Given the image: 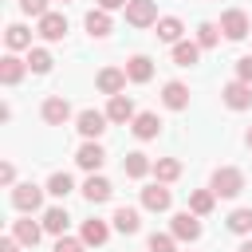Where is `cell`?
Returning <instances> with one entry per match:
<instances>
[{"mask_svg": "<svg viewBox=\"0 0 252 252\" xmlns=\"http://www.w3.org/2000/svg\"><path fill=\"white\" fill-rule=\"evenodd\" d=\"M217 197H236L240 189H244V173L236 169V165H220V169H213V185H209Z\"/></svg>", "mask_w": 252, "mask_h": 252, "instance_id": "1", "label": "cell"}, {"mask_svg": "<svg viewBox=\"0 0 252 252\" xmlns=\"http://www.w3.org/2000/svg\"><path fill=\"white\" fill-rule=\"evenodd\" d=\"M106 110H79V118H75V130L83 134V138H98L102 130H106Z\"/></svg>", "mask_w": 252, "mask_h": 252, "instance_id": "7", "label": "cell"}, {"mask_svg": "<svg viewBox=\"0 0 252 252\" xmlns=\"http://www.w3.org/2000/svg\"><path fill=\"white\" fill-rule=\"evenodd\" d=\"M126 79H130V83H150V79H154L150 55H130V59H126Z\"/></svg>", "mask_w": 252, "mask_h": 252, "instance_id": "17", "label": "cell"}, {"mask_svg": "<svg viewBox=\"0 0 252 252\" xmlns=\"http://www.w3.org/2000/svg\"><path fill=\"white\" fill-rule=\"evenodd\" d=\"M213 205H217V193H213V189H193V193H189V213L209 217V213H213Z\"/></svg>", "mask_w": 252, "mask_h": 252, "instance_id": "27", "label": "cell"}, {"mask_svg": "<svg viewBox=\"0 0 252 252\" xmlns=\"http://www.w3.org/2000/svg\"><path fill=\"white\" fill-rule=\"evenodd\" d=\"M87 32L94 35V39H102V35H110V12L106 8H94V12H87Z\"/></svg>", "mask_w": 252, "mask_h": 252, "instance_id": "26", "label": "cell"}, {"mask_svg": "<svg viewBox=\"0 0 252 252\" xmlns=\"http://www.w3.org/2000/svg\"><path fill=\"white\" fill-rule=\"evenodd\" d=\"M39 35H43L47 43L63 39V35H67V16H63V12H47V16H39Z\"/></svg>", "mask_w": 252, "mask_h": 252, "instance_id": "13", "label": "cell"}, {"mask_svg": "<svg viewBox=\"0 0 252 252\" xmlns=\"http://www.w3.org/2000/svg\"><path fill=\"white\" fill-rule=\"evenodd\" d=\"M110 193H114V185H110L106 177H98V173H91V177L83 181V197H87L91 205H102V201H110Z\"/></svg>", "mask_w": 252, "mask_h": 252, "instance_id": "15", "label": "cell"}, {"mask_svg": "<svg viewBox=\"0 0 252 252\" xmlns=\"http://www.w3.org/2000/svg\"><path fill=\"white\" fill-rule=\"evenodd\" d=\"M110 220H114V228H118L122 236H134V232L142 228V217H138V209H130V205H118Z\"/></svg>", "mask_w": 252, "mask_h": 252, "instance_id": "16", "label": "cell"}, {"mask_svg": "<svg viewBox=\"0 0 252 252\" xmlns=\"http://www.w3.org/2000/svg\"><path fill=\"white\" fill-rule=\"evenodd\" d=\"M169 232H173L177 240H189V244H193V240L201 236V220H197V213H189V209H185V213H173Z\"/></svg>", "mask_w": 252, "mask_h": 252, "instance_id": "5", "label": "cell"}, {"mask_svg": "<svg viewBox=\"0 0 252 252\" xmlns=\"http://www.w3.org/2000/svg\"><path fill=\"white\" fill-rule=\"evenodd\" d=\"M201 59V43L197 39H181V43H173V63L177 67H193Z\"/></svg>", "mask_w": 252, "mask_h": 252, "instance_id": "23", "label": "cell"}, {"mask_svg": "<svg viewBox=\"0 0 252 252\" xmlns=\"http://www.w3.org/2000/svg\"><path fill=\"white\" fill-rule=\"evenodd\" d=\"M126 24H130V28H150V24H158V4H154V0H126Z\"/></svg>", "mask_w": 252, "mask_h": 252, "instance_id": "4", "label": "cell"}, {"mask_svg": "<svg viewBox=\"0 0 252 252\" xmlns=\"http://www.w3.org/2000/svg\"><path fill=\"white\" fill-rule=\"evenodd\" d=\"M150 169H154V161H150L142 150H134V154L122 158V173H126V177H146Z\"/></svg>", "mask_w": 252, "mask_h": 252, "instance_id": "24", "label": "cell"}, {"mask_svg": "<svg viewBox=\"0 0 252 252\" xmlns=\"http://www.w3.org/2000/svg\"><path fill=\"white\" fill-rule=\"evenodd\" d=\"M75 161L87 169V173H94V169H102V161H106V150L94 142V138H87L83 146H79V154H75Z\"/></svg>", "mask_w": 252, "mask_h": 252, "instance_id": "10", "label": "cell"}, {"mask_svg": "<svg viewBox=\"0 0 252 252\" xmlns=\"http://www.w3.org/2000/svg\"><path fill=\"white\" fill-rule=\"evenodd\" d=\"M161 102H165L169 110H185V106H189V87L177 83V79L165 83V87H161Z\"/></svg>", "mask_w": 252, "mask_h": 252, "instance_id": "18", "label": "cell"}, {"mask_svg": "<svg viewBox=\"0 0 252 252\" xmlns=\"http://www.w3.org/2000/svg\"><path fill=\"white\" fill-rule=\"evenodd\" d=\"M20 8H24L28 16H35V20L47 16V0H20Z\"/></svg>", "mask_w": 252, "mask_h": 252, "instance_id": "37", "label": "cell"}, {"mask_svg": "<svg viewBox=\"0 0 252 252\" xmlns=\"http://www.w3.org/2000/svg\"><path fill=\"white\" fill-rule=\"evenodd\" d=\"M0 252H20V240H16V236H4V240H0Z\"/></svg>", "mask_w": 252, "mask_h": 252, "instance_id": "39", "label": "cell"}, {"mask_svg": "<svg viewBox=\"0 0 252 252\" xmlns=\"http://www.w3.org/2000/svg\"><path fill=\"white\" fill-rule=\"evenodd\" d=\"M236 79L240 83H252V55H240L236 59Z\"/></svg>", "mask_w": 252, "mask_h": 252, "instance_id": "36", "label": "cell"}, {"mask_svg": "<svg viewBox=\"0 0 252 252\" xmlns=\"http://www.w3.org/2000/svg\"><path fill=\"white\" fill-rule=\"evenodd\" d=\"M71 189H75L71 173H63V169H59V173H51V177H47V193H51V197H67Z\"/></svg>", "mask_w": 252, "mask_h": 252, "instance_id": "32", "label": "cell"}, {"mask_svg": "<svg viewBox=\"0 0 252 252\" xmlns=\"http://www.w3.org/2000/svg\"><path fill=\"white\" fill-rule=\"evenodd\" d=\"M4 43H8V51H24V47H32V32L24 24H12L4 32Z\"/></svg>", "mask_w": 252, "mask_h": 252, "instance_id": "29", "label": "cell"}, {"mask_svg": "<svg viewBox=\"0 0 252 252\" xmlns=\"http://www.w3.org/2000/svg\"><path fill=\"white\" fill-rule=\"evenodd\" d=\"M39 205H43V189H39V185H32V181L12 185V209H20V213H35Z\"/></svg>", "mask_w": 252, "mask_h": 252, "instance_id": "3", "label": "cell"}, {"mask_svg": "<svg viewBox=\"0 0 252 252\" xmlns=\"http://www.w3.org/2000/svg\"><path fill=\"white\" fill-rule=\"evenodd\" d=\"M51 51L47 47H28V71H35V75H47L51 71Z\"/></svg>", "mask_w": 252, "mask_h": 252, "instance_id": "30", "label": "cell"}, {"mask_svg": "<svg viewBox=\"0 0 252 252\" xmlns=\"http://www.w3.org/2000/svg\"><path fill=\"white\" fill-rule=\"evenodd\" d=\"M154 177H158L161 185L177 181V177H181V161H177V158H158V161H154Z\"/></svg>", "mask_w": 252, "mask_h": 252, "instance_id": "28", "label": "cell"}, {"mask_svg": "<svg viewBox=\"0 0 252 252\" xmlns=\"http://www.w3.org/2000/svg\"><path fill=\"white\" fill-rule=\"evenodd\" d=\"M150 252H177V236L173 232H150Z\"/></svg>", "mask_w": 252, "mask_h": 252, "instance_id": "33", "label": "cell"}, {"mask_svg": "<svg viewBox=\"0 0 252 252\" xmlns=\"http://www.w3.org/2000/svg\"><path fill=\"white\" fill-rule=\"evenodd\" d=\"M130 130H134V138H142V142H150V138H158V134H161V118H158L154 110H142V114H134V122H130Z\"/></svg>", "mask_w": 252, "mask_h": 252, "instance_id": "12", "label": "cell"}, {"mask_svg": "<svg viewBox=\"0 0 252 252\" xmlns=\"http://www.w3.org/2000/svg\"><path fill=\"white\" fill-rule=\"evenodd\" d=\"M236 252H252V240H244V244H240V248H236Z\"/></svg>", "mask_w": 252, "mask_h": 252, "instance_id": "41", "label": "cell"}, {"mask_svg": "<svg viewBox=\"0 0 252 252\" xmlns=\"http://www.w3.org/2000/svg\"><path fill=\"white\" fill-rule=\"evenodd\" d=\"M154 28H158V39H161V43H169V47H173V43H181V32H185V28H181V20H177V16H161Z\"/></svg>", "mask_w": 252, "mask_h": 252, "instance_id": "22", "label": "cell"}, {"mask_svg": "<svg viewBox=\"0 0 252 252\" xmlns=\"http://www.w3.org/2000/svg\"><path fill=\"white\" fill-rule=\"evenodd\" d=\"M220 102H224L228 110H248V106H252V83H240V79L224 83V87H220Z\"/></svg>", "mask_w": 252, "mask_h": 252, "instance_id": "2", "label": "cell"}, {"mask_svg": "<svg viewBox=\"0 0 252 252\" xmlns=\"http://www.w3.org/2000/svg\"><path fill=\"white\" fill-rule=\"evenodd\" d=\"M67 118H71V102H67L63 94L43 98V122H47V126H63Z\"/></svg>", "mask_w": 252, "mask_h": 252, "instance_id": "11", "label": "cell"}, {"mask_svg": "<svg viewBox=\"0 0 252 252\" xmlns=\"http://www.w3.org/2000/svg\"><path fill=\"white\" fill-rule=\"evenodd\" d=\"M220 32H224V39H244V35L252 32V24H248V16H244L240 8H228V12L220 16Z\"/></svg>", "mask_w": 252, "mask_h": 252, "instance_id": "6", "label": "cell"}, {"mask_svg": "<svg viewBox=\"0 0 252 252\" xmlns=\"http://www.w3.org/2000/svg\"><path fill=\"white\" fill-rule=\"evenodd\" d=\"M0 181H4V185H16V165H12V161L0 165Z\"/></svg>", "mask_w": 252, "mask_h": 252, "instance_id": "38", "label": "cell"}, {"mask_svg": "<svg viewBox=\"0 0 252 252\" xmlns=\"http://www.w3.org/2000/svg\"><path fill=\"white\" fill-rule=\"evenodd\" d=\"M67 224H71V217H67V209H59V205H51V209L43 213V232H51V236H67Z\"/></svg>", "mask_w": 252, "mask_h": 252, "instance_id": "21", "label": "cell"}, {"mask_svg": "<svg viewBox=\"0 0 252 252\" xmlns=\"http://www.w3.org/2000/svg\"><path fill=\"white\" fill-rule=\"evenodd\" d=\"M55 252H87V240H83V236H79V240H75V236H59V240H55Z\"/></svg>", "mask_w": 252, "mask_h": 252, "instance_id": "35", "label": "cell"}, {"mask_svg": "<svg viewBox=\"0 0 252 252\" xmlns=\"http://www.w3.org/2000/svg\"><path fill=\"white\" fill-rule=\"evenodd\" d=\"M197 43H201V47H217V43H220V28H217V24H201V28H197Z\"/></svg>", "mask_w": 252, "mask_h": 252, "instance_id": "34", "label": "cell"}, {"mask_svg": "<svg viewBox=\"0 0 252 252\" xmlns=\"http://www.w3.org/2000/svg\"><path fill=\"white\" fill-rule=\"evenodd\" d=\"M24 71H28L24 59H16V55H4V59H0V83H4V87H16V83L24 79Z\"/></svg>", "mask_w": 252, "mask_h": 252, "instance_id": "20", "label": "cell"}, {"mask_svg": "<svg viewBox=\"0 0 252 252\" xmlns=\"http://www.w3.org/2000/svg\"><path fill=\"white\" fill-rule=\"evenodd\" d=\"M244 146H248V150H252V126H248V134H244Z\"/></svg>", "mask_w": 252, "mask_h": 252, "instance_id": "42", "label": "cell"}, {"mask_svg": "<svg viewBox=\"0 0 252 252\" xmlns=\"http://www.w3.org/2000/svg\"><path fill=\"white\" fill-rule=\"evenodd\" d=\"M12 236H16L24 248H35L39 236H43V224H35V220H12Z\"/></svg>", "mask_w": 252, "mask_h": 252, "instance_id": "19", "label": "cell"}, {"mask_svg": "<svg viewBox=\"0 0 252 252\" xmlns=\"http://www.w3.org/2000/svg\"><path fill=\"white\" fill-rule=\"evenodd\" d=\"M228 228H232L236 236H248V232H252V209H232V213H228Z\"/></svg>", "mask_w": 252, "mask_h": 252, "instance_id": "31", "label": "cell"}, {"mask_svg": "<svg viewBox=\"0 0 252 252\" xmlns=\"http://www.w3.org/2000/svg\"><path fill=\"white\" fill-rule=\"evenodd\" d=\"M98 8H106V12H114V8H126V0H98Z\"/></svg>", "mask_w": 252, "mask_h": 252, "instance_id": "40", "label": "cell"}, {"mask_svg": "<svg viewBox=\"0 0 252 252\" xmlns=\"http://www.w3.org/2000/svg\"><path fill=\"white\" fill-rule=\"evenodd\" d=\"M94 87H98L102 94H122V87H126V67H102V71L94 75Z\"/></svg>", "mask_w": 252, "mask_h": 252, "instance_id": "9", "label": "cell"}, {"mask_svg": "<svg viewBox=\"0 0 252 252\" xmlns=\"http://www.w3.org/2000/svg\"><path fill=\"white\" fill-rule=\"evenodd\" d=\"M63 4H67V0H63Z\"/></svg>", "mask_w": 252, "mask_h": 252, "instance_id": "43", "label": "cell"}, {"mask_svg": "<svg viewBox=\"0 0 252 252\" xmlns=\"http://www.w3.org/2000/svg\"><path fill=\"white\" fill-rule=\"evenodd\" d=\"M134 98L130 94H110V102H106V118L110 122H134Z\"/></svg>", "mask_w": 252, "mask_h": 252, "instance_id": "14", "label": "cell"}, {"mask_svg": "<svg viewBox=\"0 0 252 252\" xmlns=\"http://www.w3.org/2000/svg\"><path fill=\"white\" fill-rule=\"evenodd\" d=\"M169 205H173V193H169L161 181H154V185L142 189V209H150V213H165Z\"/></svg>", "mask_w": 252, "mask_h": 252, "instance_id": "8", "label": "cell"}, {"mask_svg": "<svg viewBox=\"0 0 252 252\" xmlns=\"http://www.w3.org/2000/svg\"><path fill=\"white\" fill-rule=\"evenodd\" d=\"M79 236L87 240V248H91V244L98 248V244H106V236H110V224H106V220H94V217H91V220H83V232H79Z\"/></svg>", "mask_w": 252, "mask_h": 252, "instance_id": "25", "label": "cell"}]
</instances>
